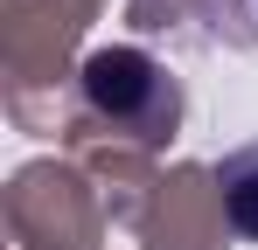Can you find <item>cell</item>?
<instances>
[{
	"label": "cell",
	"mask_w": 258,
	"mask_h": 250,
	"mask_svg": "<svg viewBox=\"0 0 258 250\" xmlns=\"http://www.w3.org/2000/svg\"><path fill=\"white\" fill-rule=\"evenodd\" d=\"M181 132V83L133 42L91 49L70 90V153H161Z\"/></svg>",
	"instance_id": "cell-1"
},
{
	"label": "cell",
	"mask_w": 258,
	"mask_h": 250,
	"mask_svg": "<svg viewBox=\"0 0 258 250\" xmlns=\"http://www.w3.org/2000/svg\"><path fill=\"white\" fill-rule=\"evenodd\" d=\"M77 167H21L7 188V222L21 250H98L105 236V195H91Z\"/></svg>",
	"instance_id": "cell-2"
},
{
	"label": "cell",
	"mask_w": 258,
	"mask_h": 250,
	"mask_svg": "<svg viewBox=\"0 0 258 250\" xmlns=\"http://www.w3.org/2000/svg\"><path fill=\"white\" fill-rule=\"evenodd\" d=\"M98 7L105 0H0V14H7V70H14L7 104L35 97V83L63 104V63L84 42V28L98 21ZM63 125H70V104H63Z\"/></svg>",
	"instance_id": "cell-3"
},
{
	"label": "cell",
	"mask_w": 258,
	"mask_h": 250,
	"mask_svg": "<svg viewBox=\"0 0 258 250\" xmlns=\"http://www.w3.org/2000/svg\"><path fill=\"white\" fill-rule=\"evenodd\" d=\"M140 243L147 250H230V222H223V202H216V174L210 167H168L154 181V195L133 215Z\"/></svg>",
	"instance_id": "cell-4"
},
{
	"label": "cell",
	"mask_w": 258,
	"mask_h": 250,
	"mask_svg": "<svg viewBox=\"0 0 258 250\" xmlns=\"http://www.w3.org/2000/svg\"><path fill=\"white\" fill-rule=\"evenodd\" d=\"M126 21L140 35H188L181 21H210V35L258 49V0H126Z\"/></svg>",
	"instance_id": "cell-5"
},
{
	"label": "cell",
	"mask_w": 258,
	"mask_h": 250,
	"mask_svg": "<svg viewBox=\"0 0 258 250\" xmlns=\"http://www.w3.org/2000/svg\"><path fill=\"white\" fill-rule=\"evenodd\" d=\"M216 202H223L230 236H251L258 243V139L216 160Z\"/></svg>",
	"instance_id": "cell-6"
}]
</instances>
